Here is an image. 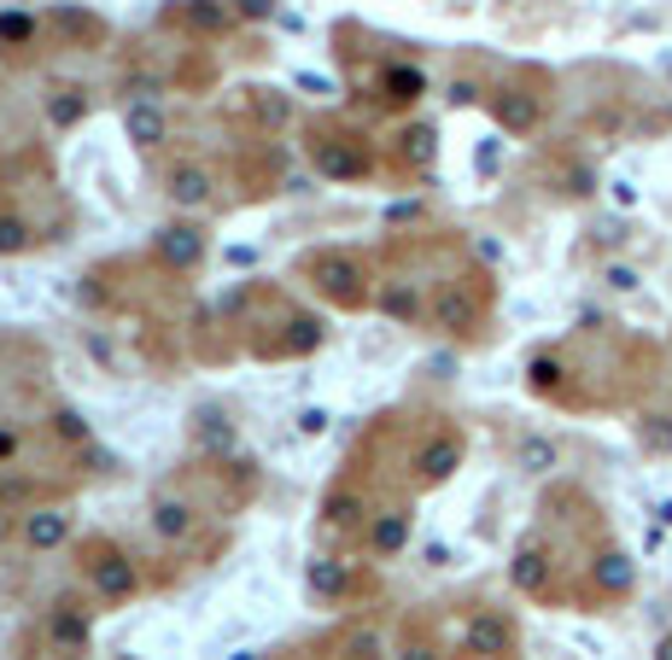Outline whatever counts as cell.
Instances as JSON below:
<instances>
[{"mask_svg": "<svg viewBox=\"0 0 672 660\" xmlns=\"http://www.w3.org/2000/svg\"><path fill=\"white\" fill-rule=\"evenodd\" d=\"M649 445L655 450H672V427H649Z\"/></svg>", "mask_w": 672, "mask_h": 660, "instance_id": "cell-13", "label": "cell"}, {"mask_svg": "<svg viewBox=\"0 0 672 660\" xmlns=\"http://www.w3.org/2000/svg\"><path fill=\"white\" fill-rule=\"evenodd\" d=\"M164 251H170V258H181V263H193V251H199V246L188 240V228H176L170 240H164Z\"/></svg>", "mask_w": 672, "mask_h": 660, "instance_id": "cell-8", "label": "cell"}, {"mask_svg": "<svg viewBox=\"0 0 672 660\" xmlns=\"http://www.w3.org/2000/svg\"><path fill=\"white\" fill-rule=\"evenodd\" d=\"M170 193L181 199V205H199V199H205V176H199V170H181V176H170Z\"/></svg>", "mask_w": 672, "mask_h": 660, "instance_id": "cell-4", "label": "cell"}, {"mask_svg": "<svg viewBox=\"0 0 672 660\" xmlns=\"http://www.w3.org/2000/svg\"><path fill=\"white\" fill-rule=\"evenodd\" d=\"M0 36H7V42H19V36H30V24H24V19H7V24H0Z\"/></svg>", "mask_w": 672, "mask_h": 660, "instance_id": "cell-11", "label": "cell"}, {"mask_svg": "<svg viewBox=\"0 0 672 660\" xmlns=\"http://www.w3.org/2000/svg\"><path fill=\"white\" fill-rule=\"evenodd\" d=\"M655 660H672V637H661V649H655Z\"/></svg>", "mask_w": 672, "mask_h": 660, "instance_id": "cell-14", "label": "cell"}, {"mask_svg": "<svg viewBox=\"0 0 672 660\" xmlns=\"http://www.w3.org/2000/svg\"><path fill=\"white\" fill-rule=\"evenodd\" d=\"M597 579L609 585V590H632V567H626V555H602Z\"/></svg>", "mask_w": 672, "mask_h": 660, "instance_id": "cell-3", "label": "cell"}, {"mask_svg": "<svg viewBox=\"0 0 672 660\" xmlns=\"http://www.w3.org/2000/svg\"><path fill=\"white\" fill-rule=\"evenodd\" d=\"M24 246V228L19 223H0V251H19Z\"/></svg>", "mask_w": 672, "mask_h": 660, "instance_id": "cell-10", "label": "cell"}, {"mask_svg": "<svg viewBox=\"0 0 672 660\" xmlns=\"http://www.w3.org/2000/svg\"><path fill=\"white\" fill-rule=\"evenodd\" d=\"M520 462H527V473H544L550 462H556V445H544V438H532V445L520 450Z\"/></svg>", "mask_w": 672, "mask_h": 660, "instance_id": "cell-5", "label": "cell"}, {"mask_svg": "<svg viewBox=\"0 0 672 660\" xmlns=\"http://www.w3.org/2000/svg\"><path fill=\"white\" fill-rule=\"evenodd\" d=\"M450 462H457V445H450V438L427 450V473H450Z\"/></svg>", "mask_w": 672, "mask_h": 660, "instance_id": "cell-6", "label": "cell"}, {"mask_svg": "<svg viewBox=\"0 0 672 660\" xmlns=\"http://www.w3.org/2000/svg\"><path fill=\"white\" fill-rule=\"evenodd\" d=\"M497 117H503L509 129H532V123H538V106H532L527 94H509V99H497Z\"/></svg>", "mask_w": 672, "mask_h": 660, "instance_id": "cell-1", "label": "cell"}, {"mask_svg": "<svg viewBox=\"0 0 672 660\" xmlns=\"http://www.w3.org/2000/svg\"><path fill=\"white\" fill-rule=\"evenodd\" d=\"M609 281L620 286V293H632V286H637V275H632V269H609Z\"/></svg>", "mask_w": 672, "mask_h": 660, "instance_id": "cell-12", "label": "cell"}, {"mask_svg": "<svg viewBox=\"0 0 672 660\" xmlns=\"http://www.w3.org/2000/svg\"><path fill=\"white\" fill-rule=\"evenodd\" d=\"M129 134H134L141 146H158V134H164L158 111H153V106H134V111H129Z\"/></svg>", "mask_w": 672, "mask_h": 660, "instance_id": "cell-2", "label": "cell"}, {"mask_svg": "<svg viewBox=\"0 0 672 660\" xmlns=\"http://www.w3.org/2000/svg\"><path fill=\"white\" fill-rule=\"evenodd\" d=\"M59 520H30V538H36V544H59Z\"/></svg>", "mask_w": 672, "mask_h": 660, "instance_id": "cell-9", "label": "cell"}, {"mask_svg": "<svg viewBox=\"0 0 672 660\" xmlns=\"http://www.w3.org/2000/svg\"><path fill=\"white\" fill-rule=\"evenodd\" d=\"M422 94V76L415 71H392V99H415Z\"/></svg>", "mask_w": 672, "mask_h": 660, "instance_id": "cell-7", "label": "cell"}]
</instances>
